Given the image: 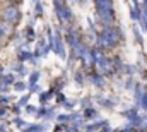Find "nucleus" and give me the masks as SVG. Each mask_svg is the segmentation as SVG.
Masks as SVG:
<instances>
[{
    "instance_id": "obj_1",
    "label": "nucleus",
    "mask_w": 147,
    "mask_h": 132,
    "mask_svg": "<svg viewBox=\"0 0 147 132\" xmlns=\"http://www.w3.org/2000/svg\"><path fill=\"white\" fill-rule=\"evenodd\" d=\"M125 39V34L121 31L120 26L113 24V26H105L99 33H98V48L105 50H113L116 48L121 41Z\"/></svg>"
},
{
    "instance_id": "obj_2",
    "label": "nucleus",
    "mask_w": 147,
    "mask_h": 132,
    "mask_svg": "<svg viewBox=\"0 0 147 132\" xmlns=\"http://www.w3.org/2000/svg\"><path fill=\"white\" fill-rule=\"evenodd\" d=\"M21 10H19V7L17 5H7L3 10H2V19L5 21V22H9V24H12V26H17L19 22H21Z\"/></svg>"
},
{
    "instance_id": "obj_3",
    "label": "nucleus",
    "mask_w": 147,
    "mask_h": 132,
    "mask_svg": "<svg viewBox=\"0 0 147 132\" xmlns=\"http://www.w3.org/2000/svg\"><path fill=\"white\" fill-rule=\"evenodd\" d=\"M96 16L99 19V22L105 26H113L116 21V12L115 9H96Z\"/></svg>"
},
{
    "instance_id": "obj_4",
    "label": "nucleus",
    "mask_w": 147,
    "mask_h": 132,
    "mask_svg": "<svg viewBox=\"0 0 147 132\" xmlns=\"http://www.w3.org/2000/svg\"><path fill=\"white\" fill-rule=\"evenodd\" d=\"M55 12L62 24H67L69 21H72V14H70V9L67 7V3H55Z\"/></svg>"
},
{
    "instance_id": "obj_5",
    "label": "nucleus",
    "mask_w": 147,
    "mask_h": 132,
    "mask_svg": "<svg viewBox=\"0 0 147 132\" xmlns=\"http://www.w3.org/2000/svg\"><path fill=\"white\" fill-rule=\"evenodd\" d=\"M147 93V86L144 82H135V88H134V99H135V106L140 105V101L144 98V95Z\"/></svg>"
},
{
    "instance_id": "obj_6",
    "label": "nucleus",
    "mask_w": 147,
    "mask_h": 132,
    "mask_svg": "<svg viewBox=\"0 0 147 132\" xmlns=\"http://www.w3.org/2000/svg\"><path fill=\"white\" fill-rule=\"evenodd\" d=\"M51 46H55V50H57V53L63 59L65 57V50H63V45H62V36L58 31H55V41L51 43Z\"/></svg>"
},
{
    "instance_id": "obj_7",
    "label": "nucleus",
    "mask_w": 147,
    "mask_h": 132,
    "mask_svg": "<svg viewBox=\"0 0 147 132\" xmlns=\"http://www.w3.org/2000/svg\"><path fill=\"white\" fill-rule=\"evenodd\" d=\"M132 34H134V38H135V43L137 45H140V46H144V33L140 31V28H139V24L135 22L134 26H132Z\"/></svg>"
},
{
    "instance_id": "obj_8",
    "label": "nucleus",
    "mask_w": 147,
    "mask_h": 132,
    "mask_svg": "<svg viewBox=\"0 0 147 132\" xmlns=\"http://www.w3.org/2000/svg\"><path fill=\"white\" fill-rule=\"evenodd\" d=\"M12 29H14L12 24H9V22H5V21H0V34H2V36H9V34L12 33Z\"/></svg>"
},
{
    "instance_id": "obj_9",
    "label": "nucleus",
    "mask_w": 147,
    "mask_h": 132,
    "mask_svg": "<svg viewBox=\"0 0 147 132\" xmlns=\"http://www.w3.org/2000/svg\"><path fill=\"white\" fill-rule=\"evenodd\" d=\"M92 84H96L98 88H103L105 86V76H101V74H92Z\"/></svg>"
},
{
    "instance_id": "obj_10",
    "label": "nucleus",
    "mask_w": 147,
    "mask_h": 132,
    "mask_svg": "<svg viewBox=\"0 0 147 132\" xmlns=\"http://www.w3.org/2000/svg\"><path fill=\"white\" fill-rule=\"evenodd\" d=\"M137 24H139V28H140V31L144 33V36H147V19L144 17V14H142V17L139 19V22H137Z\"/></svg>"
},
{
    "instance_id": "obj_11",
    "label": "nucleus",
    "mask_w": 147,
    "mask_h": 132,
    "mask_svg": "<svg viewBox=\"0 0 147 132\" xmlns=\"http://www.w3.org/2000/svg\"><path fill=\"white\" fill-rule=\"evenodd\" d=\"M26 132H43L46 131V125H31V127H24Z\"/></svg>"
},
{
    "instance_id": "obj_12",
    "label": "nucleus",
    "mask_w": 147,
    "mask_h": 132,
    "mask_svg": "<svg viewBox=\"0 0 147 132\" xmlns=\"http://www.w3.org/2000/svg\"><path fill=\"white\" fill-rule=\"evenodd\" d=\"M139 108H142V112H144V113H147V93L144 95V98H142V101H140Z\"/></svg>"
},
{
    "instance_id": "obj_13",
    "label": "nucleus",
    "mask_w": 147,
    "mask_h": 132,
    "mask_svg": "<svg viewBox=\"0 0 147 132\" xmlns=\"http://www.w3.org/2000/svg\"><path fill=\"white\" fill-rule=\"evenodd\" d=\"M86 115H87V117H98V112L92 110V108H89V110L86 112Z\"/></svg>"
},
{
    "instance_id": "obj_14",
    "label": "nucleus",
    "mask_w": 147,
    "mask_h": 132,
    "mask_svg": "<svg viewBox=\"0 0 147 132\" xmlns=\"http://www.w3.org/2000/svg\"><path fill=\"white\" fill-rule=\"evenodd\" d=\"M3 81H5L7 84H12V82H14V76H5V77H3Z\"/></svg>"
},
{
    "instance_id": "obj_15",
    "label": "nucleus",
    "mask_w": 147,
    "mask_h": 132,
    "mask_svg": "<svg viewBox=\"0 0 147 132\" xmlns=\"http://www.w3.org/2000/svg\"><path fill=\"white\" fill-rule=\"evenodd\" d=\"M28 59H31L29 52H22V55H21V60H28Z\"/></svg>"
},
{
    "instance_id": "obj_16",
    "label": "nucleus",
    "mask_w": 147,
    "mask_h": 132,
    "mask_svg": "<svg viewBox=\"0 0 147 132\" xmlns=\"http://www.w3.org/2000/svg\"><path fill=\"white\" fill-rule=\"evenodd\" d=\"M24 88H26V84H24V82H17V84H16V89H17V91H22Z\"/></svg>"
},
{
    "instance_id": "obj_17",
    "label": "nucleus",
    "mask_w": 147,
    "mask_h": 132,
    "mask_svg": "<svg viewBox=\"0 0 147 132\" xmlns=\"http://www.w3.org/2000/svg\"><path fill=\"white\" fill-rule=\"evenodd\" d=\"M132 7H137V9H140V7H142L140 0H132Z\"/></svg>"
},
{
    "instance_id": "obj_18",
    "label": "nucleus",
    "mask_w": 147,
    "mask_h": 132,
    "mask_svg": "<svg viewBox=\"0 0 147 132\" xmlns=\"http://www.w3.org/2000/svg\"><path fill=\"white\" fill-rule=\"evenodd\" d=\"M5 2H7L9 5H17V3H21L22 0H5Z\"/></svg>"
},
{
    "instance_id": "obj_19",
    "label": "nucleus",
    "mask_w": 147,
    "mask_h": 132,
    "mask_svg": "<svg viewBox=\"0 0 147 132\" xmlns=\"http://www.w3.org/2000/svg\"><path fill=\"white\" fill-rule=\"evenodd\" d=\"M142 14H144V17L147 19V3H142Z\"/></svg>"
},
{
    "instance_id": "obj_20",
    "label": "nucleus",
    "mask_w": 147,
    "mask_h": 132,
    "mask_svg": "<svg viewBox=\"0 0 147 132\" xmlns=\"http://www.w3.org/2000/svg\"><path fill=\"white\" fill-rule=\"evenodd\" d=\"M101 132H113V129H111L110 125H108V124H106V125H105V127H103V129H101Z\"/></svg>"
},
{
    "instance_id": "obj_21",
    "label": "nucleus",
    "mask_w": 147,
    "mask_h": 132,
    "mask_svg": "<svg viewBox=\"0 0 147 132\" xmlns=\"http://www.w3.org/2000/svg\"><path fill=\"white\" fill-rule=\"evenodd\" d=\"M36 79H38V72H34V74L31 76V84H34V82H36Z\"/></svg>"
},
{
    "instance_id": "obj_22",
    "label": "nucleus",
    "mask_w": 147,
    "mask_h": 132,
    "mask_svg": "<svg viewBox=\"0 0 147 132\" xmlns=\"http://www.w3.org/2000/svg\"><path fill=\"white\" fill-rule=\"evenodd\" d=\"M28 36H29V39H33V38H34V33H33V29H31V28L28 29Z\"/></svg>"
},
{
    "instance_id": "obj_23",
    "label": "nucleus",
    "mask_w": 147,
    "mask_h": 132,
    "mask_svg": "<svg viewBox=\"0 0 147 132\" xmlns=\"http://www.w3.org/2000/svg\"><path fill=\"white\" fill-rule=\"evenodd\" d=\"M36 12L39 14V16L43 14V7H41V5H36Z\"/></svg>"
},
{
    "instance_id": "obj_24",
    "label": "nucleus",
    "mask_w": 147,
    "mask_h": 132,
    "mask_svg": "<svg viewBox=\"0 0 147 132\" xmlns=\"http://www.w3.org/2000/svg\"><path fill=\"white\" fill-rule=\"evenodd\" d=\"M53 3H67L65 0H53Z\"/></svg>"
},
{
    "instance_id": "obj_25",
    "label": "nucleus",
    "mask_w": 147,
    "mask_h": 132,
    "mask_svg": "<svg viewBox=\"0 0 147 132\" xmlns=\"http://www.w3.org/2000/svg\"><path fill=\"white\" fill-rule=\"evenodd\" d=\"M2 45H3V36L0 34V46H2Z\"/></svg>"
},
{
    "instance_id": "obj_26",
    "label": "nucleus",
    "mask_w": 147,
    "mask_h": 132,
    "mask_svg": "<svg viewBox=\"0 0 147 132\" xmlns=\"http://www.w3.org/2000/svg\"><path fill=\"white\" fill-rule=\"evenodd\" d=\"M144 120H146V124H147V113H144Z\"/></svg>"
}]
</instances>
